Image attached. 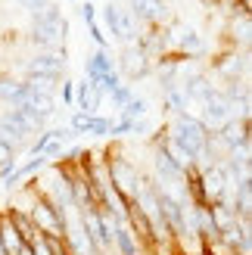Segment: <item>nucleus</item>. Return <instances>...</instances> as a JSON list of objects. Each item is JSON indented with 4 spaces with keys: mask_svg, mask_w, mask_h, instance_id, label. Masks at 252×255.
<instances>
[{
    "mask_svg": "<svg viewBox=\"0 0 252 255\" xmlns=\"http://www.w3.org/2000/svg\"><path fill=\"white\" fill-rule=\"evenodd\" d=\"M165 137H168V149L174 152V159L184 168H190V165H196L199 152L206 149L212 131L196 116H190V112H178L171 119V125L165 128Z\"/></svg>",
    "mask_w": 252,
    "mask_h": 255,
    "instance_id": "1",
    "label": "nucleus"
},
{
    "mask_svg": "<svg viewBox=\"0 0 252 255\" xmlns=\"http://www.w3.org/2000/svg\"><path fill=\"white\" fill-rule=\"evenodd\" d=\"M69 22L62 16V9L56 3H50L44 9L31 12V31H28V44L37 50H56L59 41H66Z\"/></svg>",
    "mask_w": 252,
    "mask_h": 255,
    "instance_id": "2",
    "label": "nucleus"
},
{
    "mask_svg": "<svg viewBox=\"0 0 252 255\" xmlns=\"http://www.w3.org/2000/svg\"><path fill=\"white\" fill-rule=\"evenodd\" d=\"M62 72H66V50H62V53H56V50H37V53L25 62V75H28L31 81L56 84Z\"/></svg>",
    "mask_w": 252,
    "mask_h": 255,
    "instance_id": "3",
    "label": "nucleus"
},
{
    "mask_svg": "<svg viewBox=\"0 0 252 255\" xmlns=\"http://www.w3.org/2000/svg\"><path fill=\"white\" fill-rule=\"evenodd\" d=\"M199 106H203V116H196V119L203 122L209 131H218V128L228 125L231 119H240V116H237V106L218 91V87H212V94L206 100H199Z\"/></svg>",
    "mask_w": 252,
    "mask_h": 255,
    "instance_id": "4",
    "label": "nucleus"
},
{
    "mask_svg": "<svg viewBox=\"0 0 252 255\" xmlns=\"http://www.w3.org/2000/svg\"><path fill=\"white\" fill-rule=\"evenodd\" d=\"M103 25H106V31L116 37V41L122 44H134L137 41V22L128 9H122L116 3H106L103 6Z\"/></svg>",
    "mask_w": 252,
    "mask_h": 255,
    "instance_id": "5",
    "label": "nucleus"
},
{
    "mask_svg": "<svg viewBox=\"0 0 252 255\" xmlns=\"http://www.w3.org/2000/svg\"><path fill=\"white\" fill-rule=\"evenodd\" d=\"M215 143L228 152H240V149H249V119H231L228 125H221L218 131H212Z\"/></svg>",
    "mask_w": 252,
    "mask_h": 255,
    "instance_id": "6",
    "label": "nucleus"
},
{
    "mask_svg": "<svg viewBox=\"0 0 252 255\" xmlns=\"http://www.w3.org/2000/svg\"><path fill=\"white\" fill-rule=\"evenodd\" d=\"M128 81H137V78H146L149 72H153V59H149L146 53H140L134 44H125L122 53H119V69Z\"/></svg>",
    "mask_w": 252,
    "mask_h": 255,
    "instance_id": "7",
    "label": "nucleus"
},
{
    "mask_svg": "<svg viewBox=\"0 0 252 255\" xmlns=\"http://www.w3.org/2000/svg\"><path fill=\"white\" fill-rule=\"evenodd\" d=\"M131 16L137 22V28L146 25V28H153V25H165L168 19V6L165 0H131Z\"/></svg>",
    "mask_w": 252,
    "mask_h": 255,
    "instance_id": "8",
    "label": "nucleus"
},
{
    "mask_svg": "<svg viewBox=\"0 0 252 255\" xmlns=\"http://www.w3.org/2000/svg\"><path fill=\"white\" fill-rule=\"evenodd\" d=\"M109 72H116L112 53H109V50H94V53L87 56V62H84V81L97 84V81L103 78V75H109Z\"/></svg>",
    "mask_w": 252,
    "mask_h": 255,
    "instance_id": "9",
    "label": "nucleus"
},
{
    "mask_svg": "<svg viewBox=\"0 0 252 255\" xmlns=\"http://www.w3.org/2000/svg\"><path fill=\"white\" fill-rule=\"evenodd\" d=\"M72 134H94V137H106L112 122L103 119V116H84V112H78V116L72 119Z\"/></svg>",
    "mask_w": 252,
    "mask_h": 255,
    "instance_id": "10",
    "label": "nucleus"
},
{
    "mask_svg": "<svg viewBox=\"0 0 252 255\" xmlns=\"http://www.w3.org/2000/svg\"><path fill=\"white\" fill-rule=\"evenodd\" d=\"M75 103H78V112H84V116H97L100 103H103V94H100L91 81H81L78 94H75Z\"/></svg>",
    "mask_w": 252,
    "mask_h": 255,
    "instance_id": "11",
    "label": "nucleus"
},
{
    "mask_svg": "<svg viewBox=\"0 0 252 255\" xmlns=\"http://www.w3.org/2000/svg\"><path fill=\"white\" fill-rule=\"evenodd\" d=\"M146 116V100L143 97H131L128 103L122 106V119L125 122H137V119H143Z\"/></svg>",
    "mask_w": 252,
    "mask_h": 255,
    "instance_id": "12",
    "label": "nucleus"
},
{
    "mask_svg": "<svg viewBox=\"0 0 252 255\" xmlns=\"http://www.w3.org/2000/svg\"><path fill=\"white\" fill-rule=\"evenodd\" d=\"M109 97H112V106H119V109H122V106H125V103H128V100L134 97V87H131V84H119V87H116V91H112Z\"/></svg>",
    "mask_w": 252,
    "mask_h": 255,
    "instance_id": "13",
    "label": "nucleus"
},
{
    "mask_svg": "<svg viewBox=\"0 0 252 255\" xmlns=\"http://www.w3.org/2000/svg\"><path fill=\"white\" fill-rule=\"evenodd\" d=\"M12 3H19L22 9H28V12H37V9L50 6V3H53V0H12Z\"/></svg>",
    "mask_w": 252,
    "mask_h": 255,
    "instance_id": "14",
    "label": "nucleus"
},
{
    "mask_svg": "<svg viewBox=\"0 0 252 255\" xmlns=\"http://www.w3.org/2000/svg\"><path fill=\"white\" fill-rule=\"evenodd\" d=\"M81 19L87 25H97V6L91 3V0H84V3H81Z\"/></svg>",
    "mask_w": 252,
    "mask_h": 255,
    "instance_id": "15",
    "label": "nucleus"
},
{
    "mask_svg": "<svg viewBox=\"0 0 252 255\" xmlns=\"http://www.w3.org/2000/svg\"><path fill=\"white\" fill-rule=\"evenodd\" d=\"M62 100L72 106L75 103V87H72V81H62Z\"/></svg>",
    "mask_w": 252,
    "mask_h": 255,
    "instance_id": "16",
    "label": "nucleus"
},
{
    "mask_svg": "<svg viewBox=\"0 0 252 255\" xmlns=\"http://www.w3.org/2000/svg\"><path fill=\"white\" fill-rule=\"evenodd\" d=\"M206 6H221V0H203Z\"/></svg>",
    "mask_w": 252,
    "mask_h": 255,
    "instance_id": "17",
    "label": "nucleus"
}]
</instances>
